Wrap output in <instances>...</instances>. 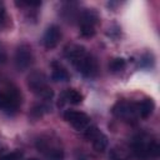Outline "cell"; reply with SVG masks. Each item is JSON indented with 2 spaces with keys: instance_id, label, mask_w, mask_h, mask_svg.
Instances as JSON below:
<instances>
[{
  "instance_id": "1",
  "label": "cell",
  "mask_w": 160,
  "mask_h": 160,
  "mask_svg": "<svg viewBox=\"0 0 160 160\" xmlns=\"http://www.w3.org/2000/svg\"><path fill=\"white\" fill-rule=\"evenodd\" d=\"M28 86L30 88V90L34 94H36L38 96H40L45 100H51L54 96V91L49 86L48 79L42 72L35 71V72L30 74L28 78Z\"/></svg>"
},
{
  "instance_id": "2",
  "label": "cell",
  "mask_w": 160,
  "mask_h": 160,
  "mask_svg": "<svg viewBox=\"0 0 160 160\" xmlns=\"http://www.w3.org/2000/svg\"><path fill=\"white\" fill-rule=\"evenodd\" d=\"M132 151L138 158L158 156L160 146L155 140H150L145 136H138L132 141Z\"/></svg>"
},
{
  "instance_id": "3",
  "label": "cell",
  "mask_w": 160,
  "mask_h": 160,
  "mask_svg": "<svg viewBox=\"0 0 160 160\" xmlns=\"http://www.w3.org/2000/svg\"><path fill=\"white\" fill-rule=\"evenodd\" d=\"M36 149L42 154L45 160H64V150L49 139H39L36 141Z\"/></svg>"
},
{
  "instance_id": "4",
  "label": "cell",
  "mask_w": 160,
  "mask_h": 160,
  "mask_svg": "<svg viewBox=\"0 0 160 160\" xmlns=\"http://www.w3.org/2000/svg\"><path fill=\"white\" fill-rule=\"evenodd\" d=\"M99 21L96 11L88 9L80 16V35L82 38H92L95 35V25Z\"/></svg>"
},
{
  "instance_id": "5",
  "label": "cell",
  "mask_w": 160,
  "mask_h": 160,
  "mask_svg": "<svg viewBox=\"0 0 160 160\" xmlns=\"http://www.w3.org/2000/svg\"><path fill=\"white\" fill-rule=\"evenodd\" d=\"M112 114L125 121H132L139 116L138 104L129 101H119L112 108Z\"/></svg>"
},
{
  "instance_id": "6",
  "label": "cell",
  "mask_w": 160,
  "mask_h": 160,
  "mask_svg": "<svg viewBox=\"0 0 160 160\" xmlns=\"http://www.w3.org/2000/svg\"><path fill=\"white\" fill-rule=\"evenodd\" d=\"M15 66L18 70L22 71V70H26L28 68L31 66L32 61H34V56H32V51H31V48L26 44H22L20 45L16 51H15Z\"/></svg>"
},
{
  "instance_id": "7",
  "label": "cell",
  "mask_w": 160,
  "mask_h": 160,
  "mask_svg": "<svg viewBox=\"0 0 160 160\" xmlns=\"http://www.w3.org/2000/svg\"><path fill=\"white\" fill-rule=\"evenodd\" d=\"M85 138L91 141L94 149L96 151H104L108 148V138L104 132H101L95 125L88 126L85 129Z\"/></svg>"
},
{
  "instance_id": "8",
  "label": "cell",
  "mask_w": 160,
  "mask_h": 160,
  "mask_svg": "<svg viewBox=\"0 0 160 160\" xmlns=\"http://www.w3.org/2000/svg\"><path fill=\"white\" fill-rule=\"evenodd\" d=\"M64 119L76 130H85L90 125V118L85 112L78 110H66L64 112Z\"/></svg>"
},
{
  "instance_id": "9",
  "label": "cell",
  "mask_w": 160,
  "mask_h": 160,
  "mask_svg": "<svg viewBox=\"0 0 160 160\" xmlns=\"http://www.w3.org/2000/svg\"><path fill=\"white\" fill-rule=\"evenodd\" d=\"M20 101L21 99L16 89H10L8 92L0 91V110H16Z\"/></svg>"
},
{
  "instance_id": "10",
  "label": "cell",
  "mask_w": 160,
  "mask_h": 160,
  "mask_svg": "<svg viewBox=\"0 0 160 160\" xmlns=\"http://www.w3.org/2000/svg\"><path fill=\"white\" fill-rule=\"evenodd\" d=\"M74 66L78 69V71L81 75H84L86 78H92L96 74V70H98L96 60L89 54H86L84 58H81Z\"/></svg>"
},
{
  "instance_id": "11",
  "label": "cell",
  "mask_w": 160,
  "mask_h": 160,
  "mask_svg": "<svg viewBox=\"0 0 160 160\" xmlns=\"http://www.w3.org/2000/svg\"><path fill=\"white\" fill-rule=\"evenodd\" d=\"M60 39H61L60 28L58 25H50L46 29V31H45V34L42 36V44H44L45 49L51 50V49L58 46Z\"/></svg>"
},
{
  "instance_id": "12",
  "label": "cell",
  "mask_w": 160,
  "mask_h": 160,
  "mask_svg": "<svg viewBox=\"0 0 160 160\" xmlns=\"http://www.w3.org/2000/svg\"><path fill=\"white\" fill-rule=\"evenodd\" d=\"M86 50L84 46L79 45V44H70L65 48V56L66 59L72 64L75 65L81 58H84L86 55Z\"/></svg>"
},
{
  "instance_id": "13",
  "label": "cell",
  "mask_w": 160,
  "mask_h": 160,
  "mask_svg": "<svg viewBox=\"0 0 160 160\" xmlns=\"http://www.w3.org/2000/svg\"><path fill=\"white\" fill-rule=\"evenodd\" d=\"M51 78L54 81H69L70 80V75L66 71L65 68H62L60 64L54 62L52 64V72H51Z\"/></svg>"
},
{
  "instance_id": "14",
  "label": "cell",
  "mask_w": 160,
  "mask_h": 160,
  "mask_svg": "<svg viewBox=\"0 0 160 160\" xmlns=\"http://www.w3.org/2000/svg\"><path fill=\"white\" fill-rule=\"evenodd\" d=\"M61 99H62L64 101H66V102L72 104V105H78V104H81V102H82L84 96H82L81 92H79V91L75 90V89H68V90L62 94Z\"/></svg>"
},
{
  "instance_id": "15",
  "label": "cell",
  "mask_w": 160,
  "mask_h": 160,
  "mask_svg": "<svg viewBox=\"0 0 160 160\" xmlns=\"http://www.w3.org/2000/svg\"><path fill=\"white\" fill-rule=\"evenodd\" d=\"M154 108H155V104L151 99H145L142 100L141 102L138 104V112H139V116L146 119L148 116H150L154 111Z\"/></svg>"
},
{
  "instance_id": "16",
  "label": "cell",
  "mask_w": 160,
  "mask_h": 160,
  "mask_svg": "<svg viewBox=\"0 0 160 160\" xmlns=\"http://www.w3.org/2000/svg\"><path fill=\"white\" fill-rule=\"evenodd\" d=\"M125 60L121 59V58H118V59H114L111 60V62L109 64V69L112 71V72H119L121 70H124L125 68Z\"/></svg>"
},
{
  "instance_id": "17",
  "label": "cell",
  "mask_w": 160,
  "mask_h": 160,
  "mask_svg": "<svg viewBox=\"0 0 160 160\" xmlns=\"http://www.w3.org/2000/svg\"><path fill=\"white\" fill-rule=\"evenodd\" d=\"M22 159V151L16 150L9 154H5L2 156H0V160H21Z\"/></svg>"
},
{
  "instance_id": "18",
  "label": "cell",
  "mask_w": 160,
  "mask_h": 160,
  "mask_svg": "<svg viewBox=\"0 0 160 160\" xmlns=\"http://www.w3.org/2000/svg\"><path fill=\"white\" fill-rule=\"evenodd\" d=\"M110 159L111 160H128V158L124 156L121 152H119L116 149H112L110 151Z\"/></svg>"
},
{
  "instance_id": "19",
  "label": "cell",
  "mask_w": 160,
  "mask_h": 160,
  "mask_svg": "<svg viewBox=\"0 0 160 160\" xmlns=\"http://www.w3.org/2000/svg\"><path fill=\"white\" fill-rule=\"evenodd\" d=\"M5 21H6V14H5V10H4L2 8H0V28L4 26Z\"/></svg>"
},
{
  "instance_id": "20",
  "label": "cell",
  "mask_w": 160,
  "mask_h": 160,
  "mask_svg": "<svg viewBox=\"0 0 160 160\" xmlns=\"http://www.w3.org/2000/svg\"><path fill=\"white\" fill-rule=\"evenodd\" d=\"M20 5H28V6H39L41 5L40 1H21V2H18Z\"/></svg>"
},
{
  "instance_id": "21",
  "label": "cell",
  "mask_w": 160,
  "mask_h": 160,
  "mask_svg": "<svg viewBox=\"0 0 160 160\" xmlns=\"http://www.w3.org/2000/svg\"><path fill=\"white\" fill-rule=\"evenodd\" d=\"M29 160H36V159H29Z\"/></svg>"
},
{
  "instance_id": "22",
  "label": "cell",
  "mask_w": 160,
  "mask_h": 160,
  "mask_svg": "<svg viewBox=\"0 0 160 160\" xmlns=\"http://www.w3.org/2000/svg\"><path fill=\"white\" fill-rule=\"evenodd\" d=\"M79 160H84V159H79Z\"/></svg>"
}]
</instances>
